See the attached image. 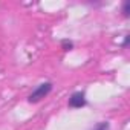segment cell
<instances>
[{"label":"cell","mask_w":130,"mask_h":130,"mask_svg":"<svg viewBox=\"0 0 130 130\" xmlns=\"http://www.w3.org/2000/svg\"><path fill=\"white\" fill-rule=\"evenodd\" d=\"M92 130H110V124L107 121H103V122H98Z\"/></svg>","instance_id":"obj_3"},{"label":"cell","mask_w":130,"mask_h":130,"mask_svg":"<svg viewBox=\"0 0 130 130\" xmlns=\"http://www.w3.org/2000/svg\"><path fill=\"white\" fill-rule=\"evenodd\" d=\"M128 38H130V37H128V35H125V40H124V43H122V46H124V47L128 44Z\"/></svg>","instance_id":"obj_6"},{"label":"cell","mask_w":130,"mask_h":130,"mask_svg":"<svg viewBox=\"0 0 130 130\" xmlns=\"http://www.w3.org/2000/svg\"><path fill=\"white\" fill-rule=\"evenodd\" d=\"M51 90H52V83H51V81L41 83V84H38V86L32 90V93L28 96V101H29V103H38V101H41L43 98H46V96L51 93Z\"/></svg>","instance_id":"obj_1"},{"label":"cell","mask_w":130,"mask_h":130,"mask_svg":"<svg viewBox=\"0 0 130 130\" xmlns=\"http://www.w3.org/2000/svg\"><path fill=\"white\" fill-rule=\"evenodd\" d=\"M128 14H130V2H124V5H122V15L128 17Z\"/></svg>","instance_id":"obj_5"},{"label":"cell","mask_w":130,"mask_h":130,"mask_svg":"<svg viewBox=\"0 0 130 130\" xmlns=\"http://www.w3.org/2000/svg\"><path fill=\"white\" fill-rule=\"evenodd\" d=\"M61 47H63V51H71V49H74V43L71 40H63Z\"/></svg>","instance_id":"obj_4"},{"label":"cell","mask_w":130,"mask_h":130,"mask_svg":"<svg viewBox=\"0 0 130 130\" xmlns=\"http://www.w3.org/2000/svg\"><path fill=\"white\" fill-rule=\"evenodd\" d=\"M86 104H87V100H86L84 92H74L69 98V107L72 109H81Z\"/></svg>","instance_id":"obj_2"}]
</instances>
